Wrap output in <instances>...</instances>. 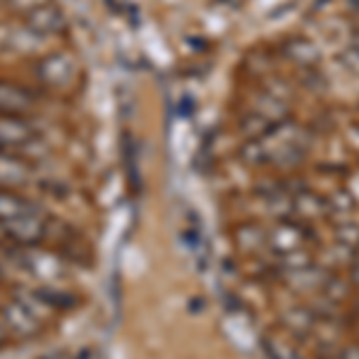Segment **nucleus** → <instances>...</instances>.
Listing matches in <instances>:
<instances>
[{"label":"nucleus","mask_w":359,"mask_h":359,"mask_svg":"<svg viewBox=\"0 0 359 359\" xmlns=\"http://www.w3.org/2000/svg\"><path fill=\"white\" fill-rule=\"evenodd\" d=\"M22 264H25L27 271H32L34 276L46 278V280H57V278L65 276V264H62L55 254L43 252V249H36V247H25Z\"/></svg>","instance_id":"6"},{"label":"nucleus","mask_w":359,"mask_h":359,"mask_svg":"<svg viewBox=\"0 0 359 359\" xmlns=\"http://www.w3.org/2000/svg\"><path fill=\"white\" fill-rule=\"evenodd\" d=\"M25 20H27L29 32H34L36 36H41V39L62 34V32H65V27H67L65 15H62L60 10H57L55 5H50V3H46V5H41V8H36V10H32Z\"/></svg>","instance_id":"4"},{"label":"nucleus","mask_w":359,"mask_h":359,"mask_svg":"<svg viewBox=\"0 0 359 359\" xmlns=\"http://www.w3.org/2000/svg\"><path fill=\"white\" fill-rule=\"evenodd\" d=\"M36 79L46 89L53 91H67L77 82V60L65 50H55V53L43 55L34 67Z\"/></svg>","instance_id":"1"},{"label":"nucleus","mask_w":359,"mask_h":359,"mask_svg":"<svg viewBox=\"0 0 359 359\" xmlns=\"http://www.w3.org/2000/svg\"><path fill=\"white\" fill-rule=\"evenodd\" d=\"M10 340V333H8V328H5V323H3V318H0V347H3L5 343Z\"/></svg>","instance_id":"11"},{"label":"nucleus","mask_w":359,"mask_h":359,"mask_svg":"<svg viewBox=\"0 0 359 359\" xmlns=\"http://www.w3.org/2000/svg\"><path fill=\"white\" fill-rule=\"evenodd\" d=\"M0 240H5V235H3V228H0Z\"/></svg>","instance_id":"14"},{"label":"nucleus","mask_w":359,"mask_h":359,"mask_svg":"<svg viewBox=\"0 0 359 359\" xmlns=\"http://www.w3.org/2000/svg\"><path fill=\"white\" fill-rule=\"evenodd\" d=\"M0 318H3L5 328H8V333L13 335V338L27 340V338L39 335V331H41V318L34 316L17 297H13L10 302L3 304Z\"/></svg>","instance_id":"3"},{"label":"nucleus","mask_w":359,"mask_h":359,"mask_svg":"<svg viewBox=\"0 0 359 359\" xmlns=\"http://www.w3.org/2000/svg\"><path fill=\"white\" fill-rule=\"evenodd\" d=\"M29 180H32V165L15 151L0 149V187L15 189L22 187V184H29Z\"/></svg>","instance_id":"8"},{"label":"nucleus","mask_w":359,"mask_h":359,"mask_svg":"<svg viewBox=\"0 0 359 359\" xmlns=\"http://www.w3.org/2000/svg\"><path fill=\"white\" fill-rule=\"evenodd\" d=\"M36 211V206L32 201H27L25 196H20L15 189L0 187V223L10 221V218L25 216V213Z\"/></svg>","instance_id":"9"},{"label":"nucleus","mask_w":359,"mask_h":359,"mask_svg":"<svg viewBox=\"0 0 359 359\" xmlns=\"http://www.w3.org/2000/svg\"><path fill=\"white\" fill-rule=\"evenodd\" d=\"M278 235H280V237H292L290 230H280V233H278ZM292 245H294L292 240H280V247H283V249H285V247H292Z\"/></svg>","instance_id":"12"},{"label":"nucleus","mask_w":359,"mask_h":359,"mask_svg":"<svg viewBox=\"0 0 359 359\" xmlns=\"http://www.w3.org/2000/svg\"><path fill=\"white\" fill-rule=\"evenodd\" d=\"M345 359H359V350H350V352L345 355Z\"/></svg>","instance_id":"13"},{"label":"nucleus","mask_w":359,"mask_h":359,"mask_svg":"<svg viewBox=\"0 0 359 359\" xmlns=\"http://www.w3.org/2000/svg\"><path fill=\"white\" fill-rule=\"evenodd\" d=\"M34 108H36V98L27 89L0 82V115H5V118H25Z\"/></svg>","instance_id":"5"},{"label":"nucleus","mask_w":359,"mask_h":359,"mask_svg":"<svg viewBox=\"0 0 359 359\" xmlns=\"http://www.w3.org/2000/svg\"><path fill=\"white\" fill-rule=\"evenodd\" d=\"M5 3H8L13 10H17V13H22V15L27 17L29 13H32V10L41 8V5L50 3V0H5Z\"/></svg>","instance_id":"10"},{"label":"nucleus","mask_w":359,"mask_h":359,"mask_svg":"<svg viewBox=\"0 0 359 359\" xmlns=\"http://www.w3.org/2000/svg\"><path fill=\"white\" fill-rule=\"evenodd\" d=\"M34 142V130L25 123V118H5L0 115V149L3 151H17L27 149Z\"/></svg>","instance_id":"7"},{"label":"nucleus","mask_w":359,"mask_h":359,"mask_svg":"<svg viewBox=\"0 0 359 359\" xmlns=\"http://www.w3.org/2000/svg\"><path fill=\"white\" fill-rule=\"evenodd\" d=\"M0 228H3L5 240H13L20 247H36L46 237V233H48V223H46V218L41 216L39 208L32 213H25V216H17L0 223Z\"/></svg>","instance_id":"2"}]
</instances>
